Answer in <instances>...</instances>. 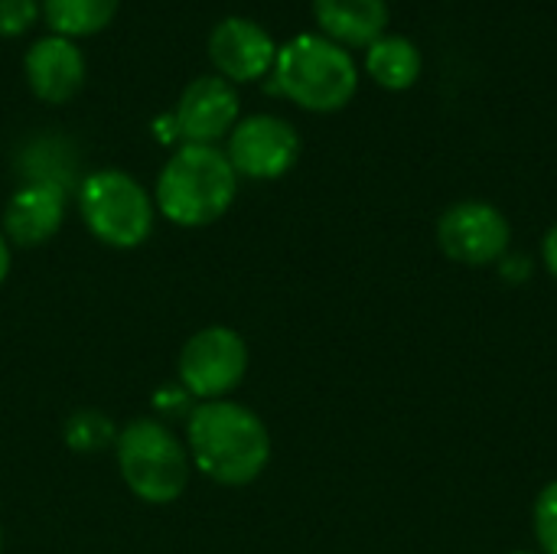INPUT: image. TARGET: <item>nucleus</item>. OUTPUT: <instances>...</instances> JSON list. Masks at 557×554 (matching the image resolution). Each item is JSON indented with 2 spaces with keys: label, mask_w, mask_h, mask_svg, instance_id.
<instances>
[{
  "label": "nucleus",
  "mask_w": 557,
  "mask_h": 554,
  "mask_svg": "<svg viewBox=\"0 0 557 554\" xmlns=\"http://www.w3.org/2000/svg\"><path fill=\"white\" fill-rule=\"evenodd\" d=\"M189 398H193V395H189L183 385H176V389H163V392L153 398L160 421H163V418H173V415H183V411H186V418H189V411L196 408V405H193V408H186V402H189ZM193 402H196V398H193Z\"/></svg>",
  "instance_id": "6ab92c4d"
},
{
  "label": "nucleus",
  "mask_w": 557,
  "mask_h": 554,
  "mask_svg": "<svg viewBox=\"0 0 557 554\" xmlns=\"http://www.w3.org/2000/svg\"><path fill=\"white\" fill-rule=\"evenodd\" d=\"M0 552H3V532H0Z\"/></svg>",
  "instance_id": "5701e85b"
},
{
  "label": "nucleus",
  "mask_w": 557,
  "mask_h": 554,
  "mask_svg": "<svg viewBox=\"0 0 557 554\" xmlns=\"http://www.w3.org/2000/svg\"><path fill=\"white\" fill-rule=\"evenodd\" d=\"M512 225L506 212L483 199H463L441 212L437 219V248L454 264L486 268L499 264L509 255Z\"/></svg>",
  "instance_id": "423d86ee"
},
{
  "label": "nucleus",
  "mask_w": 557,
  "mask_h": 554,
  "mask_svg": "<svg viewBox=\"0 0 557 554\" xmlns=\"http://www.w3.org/2000/svg\"><path fill=\"white\" fill-rule=\"evenodd\" d=\"M65 219V189L55 180H36L20 186L3 212V238L23 248L49 242Z\"/></svg>",
  "instance_id": "f8f14e48"
},
{
  "label": "nucleus",
  "mask_w": 557,
  "mask_h": 554,
  "mask_svg": "<svg viewBox=\"0 0 557 554\" xmlns=\"http://www.w3.org/2000/svg\"><path fill=\"white\" fill-rule=\"evenodd\" d=\"M248 372V346L228 327L199 330L180 353V385L196 402H219L242 385Z\"/></svg>",
  "instance_id": "0eeeda50"
},
{
  "label": "nucleus",
  "mask_w": 557,
  "mask_h": 554,
  "mask_svg": "<svg viewBox=\"0 0 557 554\" xmlns=\"http://www.w3.org/2000/svg\"><path fill=\"white\" fill-rule=\"evenodd\" d=\"M512 554H535V552H512Z\"/></svg>",
  "instance_id": "b1692460"
},
{
  "label": "nucleus",
  "mask_w": 557,
  "mask_h": 554,
  "mask_svg": "<svg viewBox=\"0 0 557 554\" xmlns=\"http://www.w3.org/2000/svg\"><path fill=\"white\" fill-rule=\"evenodd\" d=\"M7 274H10V242H7L3 232H0V284H3Z\"/></svg>",
  "instance_id": "4be33fe9"
},
{
  "label": "nucleus",
  "mask_w": 557,
  "mask_h": 554,
  "mask_svg": "<svg viewBox=\"0 0 557 554\" xmlns=\"http://www.w3.org/2000/svg\"><path fill=\"white\" fill-rule=\"evenodd\" d=\"M320 36L343 49H369L385 36L388 3L385 0H313Z\"/></svg>",
  "instance_id": "ddd939ff"
},
{
  "label": "nucleus",
  "mask_w": 557,
  "mask_h": 554,
  "mask_svg": "<svg viewBox=\"0 0 557 554\" xmlns=\"http://www.w3.org/2000/svg\"><path fill=\"white\" fill-rule=\"evenodd\" d=\"M532 529L542 554H557V480L545 483L532 506Z\"/></svg>",
  "instance_id": "f3484780"
},
{
  "label": "nucleus",
  "mask_w": 557,
  "mask_h": 554,
  "mask_svg": "<svg viewBox=\"0 0 557 554\" xmlns=\"http://www.w3.org/2000/svg\"><path fill=\"white\" fill-rule=\"evenodd\" d=\"M173 127L186 144H209L215 147L219 137H228L238 124V95L235 85L222 75H202L189 82L176 101Z\"/></svg>",
  "instance_id": "1a4fd4ad"
},
{
  "label": "nucleus",
  "mask_w": 557,
  "mask_h": 554,
  "mask_svg": "<svg viewBox=\"0 0 557 554\" xmlns=\"http://www.w3.org/2000/svg\"><path fill=\"white\" fill-rule=\"evenodd\" d=\"M39 16L36 0H0V39L23 36Z\"/></svg>",
  "instance_id": "a211bd4d"
},
{
  "label": "nucleus",
  "mask_w": 557,
  "mask_h": 554,
  "mask_svg": "<svg viewBox=\"0 0 557 554\" xmlns=\"http://www.w3.org/2000/svg\"><path fill=\"white\" fill-rule=\"evenodd\" d=\"M209 59L225 82H255L274 69L277 42L274 36L245 16H225L209 33Z\"/></svg>",
  "instance_id": "9d476101"
},
{
  "label": "nucleus",
  "mask_w": 557,
  "mask_h": 554,
  "mask_svg": "<svg viewBox=\"0 0 557 554\" xmlns=\"http://www.w3.org/2000/svg\"><path fill=\"white\" fill-rule=\"evenodd\" d=\"M235 193L238 173L232 170L225 150L186 144L160 170L157 209L183 229H202L232 209Z\"/></svg>",
  "instance_id": "f03ea898"
},
{
  "label": "nucleus",
  "mask_w": 557,
  "mask_h": 554,
  "mask_svg": "<svg viewBox=\"0 0 557 554\" xmlns=\"http://www.w3.org/2000/svg\"><path fill=\"white\" fill-rule=\"evenodd\" d=\"M78 212L88 232L111 248H137L150 238L157 202L124 170H95L78 186Z\"/></svg>",
  "instance_id": "39448f33"
},
{
  "label": "nucleus",
  "mask_w": 557,
  "mask_h": 554,
  "mask_svg": "<svg viewBox=\"0 0 557 554\" xmlns=\"http://www.w3.org/2000/svg\"><path fill=\"white\" fill-rule=\"evenodd\" d=\"M127 490L153 506L176 503L189 487V451L160 418H134L114 441Z\"/></svg>",
  "instance_id": "20e7f679"
},
{
  "label": "nucleus",
  "mask_w": 557,
  "mask_h": 554,
  "mask_svg": "<svg viewBox=\"0 0 557 554\" xmlns=\"http://www.w3.org/2000/svg\"><path fill=\"white\" fill-rule=\"evenodd\" d=\"M542 264H545V271L557 281V222L545 232V238H542Z\"/></svg>",
  "instance_id": "412c9836"
},
{
  "label": "nucleus",
  "mask_w": 557,
  "mask_h": 554,
  "mask_svg": "<svg viewBox=\"0 0 557 554\" xmlns=\"http://www.w3.org/2000/svg\"><path fill=\"white\" fill-rule=\"evenodd\" d=\"M114 441H117V431L98 411H78L65 424V444L72 451H78V454H95V451H101V447H108Z\"/></svg>",
  "instance_id": "dca6fc26"
},
{
  "label": "nucleus",
  "mask_w": 557,
  "mask_h": 554,
  "mask_svg": "<svg viewBox=\"0 0 557 554\" xmlns=\"http://www.w3.org/2000/svg\"><path fill=\"white\" fill-rule=\"evenodd\" d=\"M424 69V56L421 49L408 39V36H395L385 33L382 39H375L366 49V72L375 85L388 88V91H405L421 78Z\"/></svg>",
  "instance_id": "4468645a"
},
{
  "label": "nucleus",
  "mask_w": 557,
  "mask_h": 554,
  "mask_svg": "<svg viewBox=\"0 0 557 554\" xmlns=\"http://www.w3.org/2000/svg\"><path fill=\"white\" fill-rule=\"evenodd\" d=\"M117 7L121 0H42L39 13L55 36L78 39L101 33L114 20Z\"/></svg>",
  "instance_id": "2eb2a0df"
},
{
  "label": "nucleus",
  "mask_w": 557,
  "mask_h": 554,
  "mask_svg": "<svg viewBox=\"0 0 557 554\" xmlns=\"http://www.w3.org/2000/svg\"><path fill=\"white\" fill-rule=\"evenodd\" d=\"M274 88L297 108L313 114H333L346 108L359 88V69L349 49L320 36L300 33L277 49Z\"/></svg>",
  "instance_id": "7ed1b4c3"
},
{
  "label": "nucleus",
  "mask_w": 557,
  "mask_h": 554,
  "mask_svg": "<svg viewBox=\"0 0 557 554\" xmlns=\"http://www.w3.org/2000/svg\"><path fill=\"white\" fill-rule=\"evenodd\" d=\"M186 451L193 467L209 480L248 487L271 460V434L264 421L238 402H196L186 418Z\"/></svg>",
  "instance_id": "f257e3e1"
},
{
  "label": "nucleus",
  "mask_w": 557,
  "mask_h": 554,
  "mask_svg": "<svg viewBox=\"0 0 557 554\" xmlns=\"http://www.w3.org/2000/svg\"><path fill=\"white\" fill-rule=\"evenodd\" d=\"M225 157L238 176L248 180H277L300 157V134L287 118L251 114L238 121L228 134Z\"/></svg>",
  "instance_id": "6e6552de"
},
{
  "label": "nucleus",
  "mask_w": 557,
  "mask_h": 554,
  "mask_svg": "<svg viewBox=\"0 0 557 554\" xmlns=\"http://www.w3.org/2000/svg\"><path fill=\"white\" fill-rule=\"evenodd\" d=\"M496 268H499V274H503L509 284H522V281L532 274V258H529V255H519V251H509Z\"/></svg>",
  "instance_id": "aec40b11"
},
{
  "label": "nucleus",
  "mask_w": 557,
  "mask_h": 554,
  "mask_svg": "<svg viewBox=\"0 0 557 554\" xmlns=\"http://www.w3.org/2000/svg\"><path fill=\"white\" fill-rule=\"evenodd\" d=\"M26 85L46 104H65L85 82V56L65 36H42L23 56Z\"/></svg>",
  "instance_id": "9b49d317"
}]
</instances>
